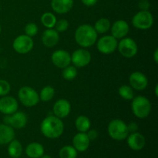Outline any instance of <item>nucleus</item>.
<instances>
[{
  "label": "nucleus",
  "instance_id": "f257e3e1",
  "mask_svg": "<svg viewBox=\"0 0 158 158\" xmlns=\"http://www.w3.org/2000/svg\"><path fill=\"white\" fill-rule=\"evenodd\" d=\"M40 131L46 137L56 139L60 137L64 131V124L61 119L56 116L46 117L42 121Z\"/></svg>",
  "mask_w": 158,
  "mask_h": 158
},
{
  "label": "nucleus",
  "instance_id": "f8f14e48",
  "mask_svg": "<svg viewBox=\"0 0 158 158\" xmlns=\"http://www.w3.org/2000/svg\"><path fill=\"white\" fill-rule=\"evenodd\" d=\"M52 63L56 67L60 69H64L66 66H69L71 63V55L66 50L59 49L55 51L51 56Z\"/></svg>",
  "mask_w": 158,
  "mask_h": 158
},
{
  "label": "nucleus",
  "instance_id": "4c0bfd02",
  "mask_svg": "<svg viewBox=\"0 0 158 158\" xmlns=\"http://www.w3.org/2000/svg\"><path fill=\"white\" fill-rule=\"evenodd\" d=\"M154 60L156 63H158V49H156L154 52Z\"/></svg>",
  "mask_w": 158,
  "mask_h": 158
},
{
  "label": "nucleus",
  "instance_id": "79ce46f5",
  "mask_svg": "<svg viewBox=\"0 0 158 158\" xmlns=\"http://www.w3.org/2000/svg\"></svg>",
  "mask_w": 158,
  "mask_h": 158
},
{
  "label": "nucleus",
  "instance_id": "f03ea898",
  "mask_svg": "<svg viewBox=\"0 0 158 158\" xmlns=\"http://www.w3.org/2000/svg\"><path fill=\"white\" fill-rule=\"evenodd\" d=\"M97 40V32L90 25H81L75 32V40L83 48H88L94 45Z\"/></svg>",
  "mask_w": 158,
  "mask_h": 158
},
{
  "label": "nucleus",
  "instance_id": "2eb2a0df",
  "mask_svg": "<svg viewBox=\"0 0 158 158\" xmlns=\"http://www.w3.org/2000/svg\"><path fill=\"white\" fill-rule=\"evenodd\" d=\"M52 110H53V114L56 117L60 119L65 118L70 113L71 105L68 100L60 99L54 103Z\"/></svg>",
  "mask_w": 158,
  "mask_h": 158
},
{
  "label": "nucleus",
  "instance_id": "c85d7f7f",
  "mask_svg": "<svg viewBox=\"0 0 158 158\" xmlns=\"http://www.w3.org/2000/svg\"><path fill=\"white\" fill-rule=\"evenodd\" d=\"M119 95L126 100H131L134 97V90L131 86L127 85H123L118 89Z\"/></svg>",
  "mask_w": 158,
  "mask_h": 158
},
{
  "label": "nucleus",
  "instance_id": "2f4dec72",
  "mask_svg": "<svg viewBox=\"0 0 158 158\" xmlns=\"http://www.w3.org/2000/svg\"><path fill=\"white\" fill-rule=\"evenodd\" d=\"M11 90V85L5 80H0V97L7 95Z\"/></svg>",
  "mask_w": 158,
  "mask_h": 158
},
{
  "label": "nucleus",
  "instance_id": "e433bc0d",
  "mask_svg": "<svg viewBox=\"0 0 158 158\" xmlns=\"http://www.w3.org/2000/svg\"><path fill=\"white\" fill-rule=\"evenodd\" d=\"M83 4H84L86 6H93L97 4L98 0H81Z\"/></svg>",
  "mask_w": 158,
  "mask_h": 158
},
{
  "label": "nucleus",
  "instance_id": "20e7f679",
  "mask_svg": "<svg viewBox=\"0 0 158 158\" xmlns=\"http://www.w3.org/2000/svg\"><path fill=\"white\" fill-rule=\"evenodd\" d=\"M131 108L134 115L140 119H144L149 116L151 111V103L147 97L138 96L133 98Z\"/></svg>",
  "mask_w": 158,
  "mask_h": 158
},
{
  "label": "nucleus",
  "instance_id": "c9c22d12",
  "mask_svg": "<svg viewBox=\"0 0 158 158\" xmlns=\"http://www.w3.org/2000/svg\"><path fill=\"white\" fill-rule=\"evenodd\" d=\"M127 129L129 133L137 132V130H138V125L135 122H131L127 125Z\"/></svg>",
  "mask_w": 158,
  "mask_h": 158
},
{
  "label": "nucleus",
  "instance_id": "9d476101",
  "mask_svg": "<svg viewBox=\"0 0 158 158\" xmlns=\"http://www.w3.org/2000/svg\"><path fill=\"white\" fill-rule=\"evenodd\" d=\"M3 122L5 124L9 125L12 128L19 130L25 127L27 123V116L25 113L16 111L12 114L5 116Z\"/></svg>",
  "mask_w": 158,
  "mask_h": 158
},
{
  "label": "nucleus",
  "instance_id": "cd10ccee",
  "mask_svg": "<svg viewBox=\"0 0 158 158\" xmlns=\"http://www.w3.org/2000/svg\"><path fill=\"white\" fill-rule=\"evenodd\" d=\"M60 158H77V151L72 146H64L60 149L59 153Z\"/></svg>",
  "mask_w": 158,
  "mask_h": 158
},
{
  "label": "nucleus",
  "instance_id": "f704fd0d",
  "mask_svg": "<svg viewBox=\"0 0 158 158\" xmlns=\"http://www.w3.org/2000/svg\"><path fill=\"white\" fill-rule=\"evenodd\" d=\"M87 136L88 137H89V140H96V139L98 137L99 134H98V132H97L96 130L94 129H92V130H89V131H87Z\"/></svg>",
  "mask_w": 158,
  "mask_h": 158
},
{
  "label": "nucleus",
  "instance_id": "473e14b6",
  "mask_svg": "<svg viewBox=\"0 0 158 158\" xmlns=\"http://www.w3.org/2000/svg\"><path fill=\"white\" fill-rule=\"evenodd\" d=\"M54 27L56 28L55 29L58 32H65L68 29V27H69V23L65 19H60L59 21H56V23Z\"/></svg>",
  "mask_w": 158,
  "mask_h": 158
},
{
  "label": "nucleus",
  "instance_id": "423d86ee",
  "mask_svg": "<svg viewBox=\"0 0 158 158\" xmlns=\"http://www.w3.org/2000/svg\"><path fill=\"white\" fill-rule=\"evenodd\" d=\"M132 24L138 29H148L154 24V17L148 10L140 11L133 17Z\"/></svg>",
  "mask_w": 158,
  "mask_h": 158
},
{
  "label": "nucleus",
  "instance_id": "ddd939ff",
  "mask_svg": "<svg viewBox=\"0 0 158 158\" xmlns=\"http://www.w3.org/2000/svg\"><path fill=\"white\" fill-rule=\"evenodd\" d=\"M19 104L16 99L13 97L4 96L0 99V112L6 115H9L16 112Z\"/></svg>",
  "mask_w": 158,
  "mask_h": 158
},
{
  "label": "nucleus",
  "instance_id": "6ab92c4d",
  "mask_svg": "<svg viewBox=\"0 0 158 158\" xmlns=\"http://www.w3.org/2000/svg\"><path fill=\"white\" fill-rule=\"evenodd\" d=\"M73 148L79 152H84L89 148L90 140L86 133H78L76 134L73 140Z\"/></svg>",
  "mask_w": 158,
  "mask_h": 158
},
{
  "label": "nucleus",
  "instance_id": "4be33fe9",
  "mask_svg": "<svg viewBox=\"0 0 158 158\" xmlns=\"http://www.w3.org/2000/svg\"><path fill=\"white\" fill-rule=\"evenodd\" d=\"M26 154L30 158H40L44 154V148L41 143L32 142L26 147Z\"/></svg>",
  "mask_w": 158,
  "mask_h": 158
},
{
  "label": "nucleus",
  "instance_id": "7c9ffc66",
  "mask_svg": "<svg viewBox=\"0 0 158 158\" xmlns=\"http://www.w3.org/2000/svg\"><path fill=\"white\" fill-rule=\"evenodd\" d=\"M24 31L26 35H28L29 37H33L38 32V27H37V26L35 23H29L26 25Z\"/></svg>",
  "mask_w": 158,
  "mask_h": 158
},
{
  "label": "nucleus",
  "instance_id": "dca6fc26",
  "mask_svg": "<svg viewBox=\"0 0 158 158\" xmlns=\"http://www.w3.org/2000/svg\"><path fill=\"white\" fill-rule=\"evenodd\" d=\"M127 138L128 146L134 151H140L144 148L146 144L145 137L138 132L131 133Z\"/></svg>",
  "mask_w": 158,
  "mask_h": 158
},
{
  "label": "nucleus",
  "instance_id": "1a4fd4ad",
  "mask_svg": "<svg viewBox=\"0 0 158 158\" xmlns=\"http://www.w3.org/2000/svg\"><path fill=\"white\" fill-rule=\"evenodd\" d=\"M118 41L113 35H104L97 42V49L101 53L111 54L117 49Z\"/></svg>",
  "mask_w": 158,
  "mask_h": 158
},
{
  "label": "nucleus",
  "instance_id": "bb28decb",
  "mask_svg": "<svg viewBox=\"0 0 158 158\" xmlns=\"http://www.w3.org/2000/svg\"><path fill=\"white\" fill-rule=\"evenodd\" d=\"M55 95V89L51 86H46L42 89L39 95L40 100L43 102H48L52 100Z\"/></svg>",
  "mask_w": 158,
  "mask_h": 158
},
{
  "label": "nucleus",
  "instance_id": "a211bd4d",
  "mask_svg": "<svg viewBox=\"0 0 158 158\" xmlns=\"http://www.w3.org/2000/svg\"><path fill=\"white\" fill-rule=\"evenodd\" d=\"M59 40H60L59 32L53 28L46 29L42 35L43 44L47 48H52L55 46L58 43Z\"/></svg>",
  "mask_w": 158,
  "mask_h": 158
},
{
  "label": "nucleus",
  "instance_id": "f3484780",
  "mask_svg": "<svg viewBox=\"0 0 158 158\" xmlns=\"http://www.w3.org/2000/svg\"><path fill=\"white\" fill-rule=\"evenodd\" d=\"M130 27L128 23L124 20H117L111 27V35L116 39H123L129 32Z\"/></svg>",
  "mask_w": 158,
  "mask_h": 158
},
{
  "label": "nucleus",
  "instance_id": "58836bf2",
  "mask_svg": "<svg viewBox=\"0 0 158 158\" xmlns=\"http://www.w3.org/2000/svg\"><path fill=\"white\" fill-rule=\"evenodd\" d=\"M154 92H155V96L156 97H158V85L157 84L155 86V90H154Z\"/></svg>",
  "mask_w": 158,
  "mask_h": 158
},
{
  "label": "nucleus",
  "instance_id": "aec40b11",
  "mask_svg": "<svg viewBox=\"0 0 158 158\" xmlns=\"http://www.w3.org/2000/svg\"><path fill=\"white\" fill-rule=\"evenodd\" d=\"M73 0H52L51 7L52 10L59 14H65L72 9Z\"/></svg>",
  "mask_w": 158,
  "mask_h": 158
},
{
  "label": "nucleus",
  "instance_id": "0eeeda50",
  "mask_svg": "<svg viewBox=\"0 0 158 158\" xmlns=\"http://www.w3.org/2000/svg\"><path fill=\"white\" fill-rule=\"evenodd\" d=\"M117 49L120 53L126 58H132L137 53V45L131 38L121 39L117 44Z\"/></svg>",
  "mask_w": 158,
  "mask_h": 158
},
{
  "label": "nucleus",
  "instance_id": "ea45409f",
  "mask_svg": "<svg viewBox=\"0 0 158 158\" xmlns=\"http://www.w3.org/2000/svg\"><path fill=\"white\" fill-rule=\"evenodd\" d=\"M40 158H52V157H51L49 155H44V154H43V155Z\"/></svg>",
  "mask_w": 158,
  "mask_h": 158
},
{
  "label": "nucleus",
  "instance_id": "a878e982",
  "mask_svg": "<svg viewBox=\"0 0 158 158\" xmlns=\"http://www.w3.org/2000/svg\"><path fill=\"white\" fill-rule=\"evenodd\" d=\"M56 18L52 12H45L41 16V23L47 29H52L56 23Z\"/></svg>",
  "mask_w": 158,
  "mask_h": 158
},
{
  "label": "nucleus",
  "instance_id": "5701e85b",
  "mask_svg": "<svg viewBox=\"0 0 158 158\" xmlns=\"http://www.w3.org/2000/svg\"><path fill=\"white\" fill-rule=\"evenodd\" d=\"M8 153L12 158H19L23 154V146L18 140H12L9 143Z\"/></svg>",
  "mask_w": 158,
  "mask_h": 158
},
{
  "label": "nucleus",
  "instance_id": "c756f323",
  "mask_svg": "<svg viewBox=\"0 0 158 158\" xmlns=\"http://www.w3.org/2000/svg\"><path fill=\"white\" fill-rule=\"evenodd\" d=\"M77 69L74 66H68L63 69V77L66 80H73L77 77Z\"/></svg>",
  "mask_w": 158,
  "mask_h": 158
},
{
  "label": "nucleus",
  "instance_id": "a19ab883",
  "mask_svg": "<svg viewBox=\"0 0 158 158\" xmlns=\"http://www.w3.org/2000/svg\"><path fill=\"white\" fill-rule=\"evenodd\" d=\"M1 30H2V29H1V26H0V33H1Z\"/></svg>",
  "mask_w": 158,
  "mask_h": 158
},
{
  "label": "nucleus",
  "instance_id": "412c9836",
  "mask_svg": "<svg viewBox=\"0 0 158 158\" xmlns=\"http://www.w3.org/2000/svg\"><path fill=\"white\" fill-rule=\"evenodd\" d=\"M14 139L15 131L13 128L5 123L0 124V144H8Z\"/></svg>",
  "mask_w": 158,
  "mask_h": 158
},
{
  "label": "nucleus",
  "instance_id": "4468645a",
  "mask_svg": "<svg viewBox=\"0 0 158 158\" xmlns=\"http://www.w3.org/2000/svg\"><path fill=\"white\" fill-rule=\"evenodd\" d=\"M130 84L133 89L136 90H143L148 85V77L141 72L132 73L129 78Z\"/></svg>",
  "mask_w": 158,
  "mask_h": 158
},
{
  "label": "nucleus",
  "instance_id": "9b49d317",
  "mask_svg": "<svg viewBox=\"0 0 158 158\" xmlns=\"http://www.w3.org/2000/svg\"><path fill=\"white\" fill-rule=\"evenodd\" d=\"M91 61V54L85 49H77L71 56V63L77 68H82L87 66Z\"/></svg>",
  "mask_w": 158,
  "mask_h": 158
},
{
  "label": "nucleus",
  "instance_id": "39448f33",
  "mask_svg": "<svg viewBox=\"0 0 158 158\" xmlns=\"http://www.w3.org/2000/svg\"><path fill=\"white\" fill-rule=\"evenodd\" d=\"M18 97L20 102L27 107L35 106L40 101L39 94L33 88L29 86H23L18 93Z\"/></svg>",
  "mask_w": 158,
  "mask_h": 158
},
{
  "label": "nucleus",
  "instance_id": "393cba45",
  "mask_svg": "<svg viewBox=\"0 0 158 158\" xmlns=\"http://www.w3.org/2000/svg\"><path fill=\"white\" fill-rule=\"evenodd\" d=\"M94 29L97 33H105L110 29V22L106 18H101L96 22Z\"/></svg>",
  "mask_w": 158,
  "mask_h": 158
},
{
  "label": "nucleus",
  "instance_id": "b1692460",
  "mask_svg": "<svg viewBox=\"0 0 158 158\" xmlns=\"http://www.w3.org/2000/svg\"><path fill=\"white\" fill-rule=\"evenodd\" d=\"M91 126L90 120L86 116L80 115L76 119L75 127L79 132L86 133L89 130Z\"/></svg>",
  "mask_w": 158,
  "mask_h": 158
},
{
  "label": "nucleus",
  "instance_id": "6e6552de",
  "mask_svg": "<svg viewBox=\"0 0 158 158\" xmlns=\"http://www.w3.org/2000/svg\"><path fill=\"white\" fill-rule=\"evenodd\" d=\"M33 40L32 37L28 35H20L14 40L12 47L14 50L19 54H26L30 52L33 48Z\"/></svg>",
  "mask_w": 158,
  "mask_h": 158
},
{
  "label": "nucleus",
  "instance_id": "72a5a7b5",
  "mask_svg": "<svg viewBox=\"0 0 158 158\" xmlns=\"http://www.w3.org/2000/svg\"><path fill=\"white\" fill-rule=\"evenodd\" d=\"M139 8L141 11H148L150 8V2L148 0H140L138 4Z\"/></svg>",
  "mask_w": 158,
  "mask_h": 158
},
{
  "label": "nucleus",
  "instance_id": "7ed1b4c3",
  "mask_svg": "<svg viewBox=\"0 0 158 158\" xmlns=\"http://www.w3.org/2000/svg\"><path fill=\"white\" fill-rule=\"evenodd\" d=\"M108 134L115 140H123L129 135L127 125L123 120L115 119L111 120L107 127Z\"/></svg>",
  "mask_w": 158,
  "mask_h": 158
}]
</instances>
